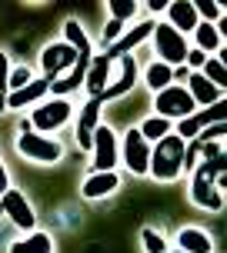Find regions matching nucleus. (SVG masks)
I'll use <instances>...</instances> for the list:
<instances>
[{"label":"nucleus","mask_w":227,"mask_h":253,"mask_svg":"<svg viewBox=\"0 0 227 253\" xmlns=\"http://www.w3.org/2000/svg\"><path fill=\"white\" fill-rule=\"evenodd\" d=\"M184 150H187V143L177 137V133L161 137L151 147V167H147V177H157V180H164V183L177 180V177H180V170H184Z\"/></svg>","instance_id":"f257e3e1"},{"label":"nucleus","mask_w":227,"mask_h":253,"mask_svg":"<svg viewBox=\"0 0 227 253\" xmlns=\"http://www.w3.org/2000/svg\"><path fill=\"white\" fill-rule=\"evenodd\" d=\"M70 117H74L70 100L51 97V100L34 103V110H30V130H34V133H54V130H60Z\"/></svg>","instance_id":"f03ea898"},{"label":"nucleus","mask_w":227,"mask_h":253,"mask_svg":"<svg viewBox=\"0 0 227 253\" xmlns=\"http://www.w3.org/2000/svg\"><path fill=\"white\" fill-rule=\"evenodd\" d=\"M154 50H157V60L167 63V67H180V63L187 60V50H190V43L180 34H177L174 27L167 24H154Z\"/></svg>","instance_id":"7ed1b4c3"},{"label":"nucleus","mask_w":227,"mask_h":253,"mask_svg":"<svg viewBox=\"0 0 227 253\" xmlns=\"http://www.w3.org/2000/svg\"><path fill=\"white\" fill-rule=\"evenodd\" d=\"M17 153L34 160V164H57L63 157V147L47 133H34V130H24L17 133Z\"/></svg>","instance_id":"20e7f679"},{"label":"nucleus","mask_w":227,"mask_h":253,"mask_svg":"<svg viewBox=\"0 0 227 253\" xmlns=\"http://www.w3.org/2000/svg\"><path fill=\"white\" fill-rule=\"evenodd\" d=\"M197 110L194 107V100H190V93L180 84H170V87H164L161 93H154V114L164 117V120H184V117H190Z\"/></svg>","instance_id":"39448f33"},{"label":"nucleus","mask_w":227,"mask_h":253,"mask_svg":"<svg viewBox=\"0 0 227 253\" xmlns=\"http://www.w3.org/2000/svg\"><path fill=\"white\" fill-rule=\"evenodd\" d=\"M90 153H94V173H114L117 170V164H120V140H117V133L107 124H101L94 130Z\"/></svg>","instance_id":"423d86ee"},{"label":"nucleus","mask_w":227,"mask_h":253,"mask_svg":"<svg viewBox=\"0 0 227 253\" xmlns=\"http://www.w3.org/2000/svg\"><path fill=\"white\" fill-rule=\"evenodd\" d=\"M120 164L130 170V173H137V177H147V167H151V143L140 137L137 126H130L120 140Z\"/></svg>","instance_id":"0eeeda50"},{"label":"nucleus","mask_w":227,"mask_h":253,"mask_svg":"<svg viewBox=\"0 0 227 253\" xmlns=\"http://www.w3.org/2000/svg\"><path fill=\"white\" fill-rule=\"evenodd\" d=\"M77 57H80V53H77L70 43H63V40L47 43V47L40 50V70H44V80H51V84H54L57 77H63L77 63Z\"/></svg>","instance_id":"6e6552de"},{"label":"nucleus","mask_w":227,"mask_h":253,"mask_svg":"<svg viewBox=\"0 0 227 253\" xmlns=\"http://www.w3.org/2000/svg\"><path fill=\"white\" fill-rule=\"evenodd\" d=\"M190 200H194V207L217 213V210H224V187H217V180L204 177L201 170H194L190 173Z\"/></svg>","instance_id":"1a4fd4ad"},{"label":"nucleus","mask_w":227,"mask_h":253,"mask_svg":"<svg viewBox=\"0 0 227 253\" xmlns=\"http://www.w3.org/2000/svg\"><path fill=\"white\" fill-rule=\"evenodd\" d=\"M0 203H3V213L10 216V223L13 227H20V230H30L37 227V213H34V207H30V200H27L20 190H7L3 197H0Z\"/></svg>","instance_id":"9d476101"},{"label":"nucleus","mask_w":227,"mask_h":253,"mask_svg":"<svg viewBox=\"0 0 227 253\" xmlns=\"http://www.w3.org/2000/svg\"><path fill=\"white\" fill-rule=\"evenodd\" d=\"M117 63V80L114 84H107V90H104L101 97H97V103H107V100H117V97H124V93H130L134 90V84H137V60H134V53H127V57H120Z\"/></svg>","instance_id":"9b49d317"},{"label":"nucleus","mask_w":227,"mask_h":253,"mask_svg":"<svg viewBox=\"0 0 227 253\" xmlns=\"http://www.w3.org/2000/svg\"><path fill=\"white\" fill-rule=\"evenodd\" d=\"M151 34H154V24H151V20H144V24L130 27V30H124V34H120V40H114L111 47L104 50V57H107L111 63H114V60H120V57H127V53L137 50L144 40H151Z\"/></svg>","instance_id":"f8f14e48"},{"label":"nucleus","mask_w":227,"mask_h":253,"mask_svg":"<svg viewBox=\"0 0 227 253\" xmlns=\"http://www.w3.org/2000/svg\"><path fill=\"white\" fill-rule=\"evenodd\" d=\"M184 90L190 93V100H194V107L197 110H204V107H214V103L224 100V90H217L207 77L201 74V70H194V74H187V80H184Z\"/></svg>","instance_id":"ddd939ff"},{"label":"nucleus","mask_w":227,"mask_h":253,"mask_svg":"<svg viewBox=\"0 0 227 253\" xmlns=\"http://www.w3.org/2000/svg\"><path fill=\"white\" fill-rule=\"evenodd\" d=\"M167 24L174 27L180 37L194 34V27L201 24V17L194 10V0H170V3H167Z\"/></svg>","instance_id":"4468645a"},{"label":"nucleus","mask_w":227,"mask_h":253,"mask_svg":"<svg viewBox=\"0 0 227 253\" xmlns=\"http://www.w3.org/2000/svg\"><path fill=\"white\" fill-rule=\"evenodd\" d=\"M111 67L114 63L104 57V53H94L87 63V77H84V87H87L90 100H97L104 90H107V84H111Z\"/></svg>","instance_id":"2eb2a0df"},{"label":"nucleus","mask_w":227,"mask_h":253,"mask_svg":"<svg viewBox=\"0 0 227 253\" xmlns=\"http://www.w3.org/2000/svg\"><path fill=\"white\" fill-rule=\"evenodd\" d=\"M101 126V103L87 100L80 107V117H77V147L80 150H90L94 147V130Z\"/></svg>","instance_id":"dca6fc26"},{"label":"nucleus","mask_w":227,"mask_h":253,"mask_svg":"<svg viewBox=\"0 0 227 253\" xmlns=\"http://www.w3.org/2000/svg\"><path fill=\"white\" fill-rule=\"evenodd\" d=\"M117 187H120V177H117V173H90V177L84 180V187H80V197H84V200H104V197H111Z\"/></svg>","instance_id":"f3484780"},{"label":"nucleus","mask_w":227,"mask_h":253,"mask_svg":"<svg viewBox=\"0 0 227 253\" xmlns=\"http://www.w3.org/2000/svg\"><path fill=\"white\" fill-rule=\"evenodd\" d=\"M44 93H51V80H30L27 87L13 90V93H7V107H13V110H20V107H30V103H40L44 100Z\"/></svg>","instance_id":"a211bd4d"},{"label":"nucleus","mask_w":227,"mask_h":253,"mask_svg":"<svg viewBox=\"0 0 227 253\" xmlns=\"http://www.w3.org/2000/svg\"><path fill=\"white\" fill-rule=\"evenodd\" d=\"M177 250L180 253H211L214 243H211V237L201 227H180V233H177Z\"/></svg>","instance_id":"6ab92c4d"},{"label":"nucleus","mask_w":227,"mask_h":253,"mask_svg":"<svg viewBox=\"0 0 227 253\" xmlns=\"http://www.w3.org/2000/svg\"><path fill=\"white\" fill-rule=\"evenodd\" d=\"M194 43H197L201 53H217V50H224V34L214 24H204L201 20V24L194 27Z\"/></svg>","instance_id":"aec40b11"},{"label":"nucleus","mask_w":227,"mask_h":253,"mask_svg":"<svg viewBox=\"0 0 227 253\" xmlns=\"http://www.w3.org/2000/svg\"><path fill=\"white\" fill-rule=\"evenodd\" d=\"M10 253H54V240L51 233H40V230H30L24 240H13Z\"/></svg>","instance_id":"412c9836"},{"label":"nucleus","mask_w":227,"mask_h":253,"mask_svg":"<svg viewBox=\"0 0 227 253\" xmlns=\"http://www.w3.org/2000/svg\"><path fill=\"white\" fill-rule=\"evenodd\" d=\"M144 84L151 87V93H161L164 87H170V84H174V67L154 60L151 67H144Z\"/></svg>","instance_id":"4be33fe9"},{"label":"nucleus","mask_w":227,"mask_h":253,"mask_svg":"<svg viewBox=\"0 0 227 253\" xmlns=\"http://www.w3.org/2000/svg\"><path fill=\"white\" fill-rule=\"evenodd\" d=\"M140 137L147 140V143H157L161 137H167V133H174V124L170 120H164V117H157V114H151L147 120H140Z\"/></svg>","instance_id":"5701e85b"},{"label":"nucleus","mask_w":227,"mask_h":253,"mask_svg":"<svg viewBox=\"0 0 227 253\" xmlns=\"http://www.w3.org/2000/svg\"><path fill=\"white\" fill-rule=\"evenodd\" d=\"M201 74L214 84L217 90H224L227 87V60H224V50H217V57H207L201 67Z\"/></svg>","instance_id":"b1692460"},{"label":"nucleus","mask_w":227,"mask_h":253,"mask_svg":"<svg viewBox=\"0 0 227 253\" xmlns=\"http://www.w3.org/2000/svg\"><path fill=\"white\" fill-rule=\"evenodd\" d=\"M63 43H70L77 53H90V40H87L84 27L77 24L74 17H70V20H63Z\"/></svg>","instance_id":"393cba45"},{"label":"nucleus","mask_w":227,"mask_h":253,"mask_svg":"<svg viewBox=\"0 0 227 253\" xmlns=\"http://www.w3.org/2000/svg\"><path fill=\"white\" fill-rule=\"evenodd\" d=\"M104 7H107V13H111V20L127 24V17H134V13H137V0H107Z\"/></svg>","instance_id":"a878e982"},{"label":"nucleus","mask_w":227,"mask_h":253,"mask_svg":"<svg viewBox=\"0 0 227 253\" xmlns=\"http://www.w3.org/2000/svg\"><path fill=\"white\" fill-rule=\"evenodd\" d=\"M194 10H197V17H201L204 24H221V20H224V7H221L217 0H197Z\"/></svg>","instance_id":"bb28decb"},{"label":"nucleus","mask_w":227,"mask_h":253,"mask_svg":"<svg viewBox=\"0 0 227 253\" xmlns=\"http://www.w3.org/2000/svg\"><path fill=\"white\" fill-rule=\"evenodd\" d=\"M194 170H201L204 177H211V180H224V170H227V157L221 153V157H211V160H201V164L194 167Z\"/></svg>","instance_id":"cd10ccee"},{"label":"nucleus","mask_w":227,"mask_h":253,"mask_svg":"<svg viewBox=\"0 0 227 253\" xmlns=\"http://www.w3.org/2000/svg\"><path fill=\"white\" fill-rule=\"evenodd\" d=\"M140 243H144V250H147V253H167V240L157 233V230H151V227L140 230Z\"/></svg>","instance_id":"c85d7f7f"},{"label":"nucleus","mask_w":227,"mask_h":253,"mask_svg":"<svg viewBox=\"0 0 227 253\" xmlns=\"http://www.w3.org/2000/svg\"><path fill=\"white\" fill-rule=\"evenodd\" d=\"M224 133H227V120H217V124L204 126L201 133H197V140L201 143H224Z\"/></svg>","instance_id":"c756f323"},{"label":"nucleus","mask_w":227,"mask_h":253,"mask_svg":"<svg viewBox=\"0 0 227 253\" xmlns=\"http://www.w3.org/2000/svg\"><path fill=\"white\" fill-rule=\"evenodd\" d=\"M30 80H34V74H30L27 67H10V77H7V93H13V90L27 87Z\"/></svg>","instance_id":"7c9ffc66"},{"label":"nucleus","mask_w":227,"mask_h":253,"mask_svg":"<svg viewBox=\"0 0 227 253\" xmlns=\"http://www.w3.org/2000/svg\"><path fill=\"white\" fill-rule=\"evenodd\" d=\"M7 77H10V57L0 50V110H7Z\"/></svg>","instance_id":"2f4dec72"},{"label":"nucleus","mask_w":227,"mask_h":253,"mask_svg":"<svg viewBox=\"0 0 227 253\" xmlns=\"http://www.w3.org/2000/svg\"><path fill=\"white\" fill-rule=\"evenodd\" d=\"M120 34H124V24H117V20H107V24H104V50L111 47L114 40H120Z\"/></svg>","instance_id":"473e14b6"},{"label":"nucleus","mask_w":227,"mask_h":253,"mask_svg":"<svg viewBox=\"0 0 227 253\" xmlns=\"http://www.w3.org/2000/svg\"><path fill=\"white\" fill-rule=\"evenodd\" d=\"M224 153V143H201L197 140V157L201 160H211V157H221Z\"/></svg>","instance_id":"72a5a7b5"},{"label":"nucleus","mask_w":227,"mask_h":253,"mask_svg":"<svg viewBox=\"0 0 227 253\" xmlns=\"http://www.w3.org/2000/svg\"><path fill=\"white\" fill-rule=\"evenodd\" d=\"M204 60H207V53H201L197 47H194V50H187V60L184 63H187V67H204Z\"/></svg>","instance_id":"f704fd0d"},{"label":"nucleus","mask_w":227,"mask_h":253,"mask_svg":"<svg viewBox=\"0 0 227 253\" xmlns=\"http://www.w3.org/2000/svg\"><path fill=\"white\" fill-rule=\"evenodd\" d=\"M10 190V173H7V167H3V160H0V197Z\"/></svg>","instance_id":"c9c22d12"},{"label":"nucleus","mask_w":227,"mask_h":253,"mask_svg":"<svg viewBox=\"0 0 227 253\" xmlns=\"http://www.w3.org/2000/svg\"><path fill=\"white\" fill-rule=\"evenodd\" d=\"M167 3H170V0H147V10H151V13H164Z\"/></svg>","instance_id":"e433bc0d"},{"label":"nucleus","mask_w":227,"mask_h":253,"mask_svg":"<svg viewBox=\"0 0 227 253\" xmlns=\"http://www.w3.org/2000/svg\"><path fill=\"white\" fill-rule=\"evenodd\" d=\"M167 253H180V250H167Z\"/></svg>","instance_id":"4c0bfd02"},{"label":"nucleus","mask_w":227,"mask_h":253,"mask_svg":"<svg viewBox=\"0 0 227 253\" xmlns=\"http://www.w3.org/2000/svg\"><path fill=\"white\" fill-rule=\"evenodd\" d=\"M0 213H3V203H0Z\"/></svg>","instance_id":"58836bf2"}]
</instances>
